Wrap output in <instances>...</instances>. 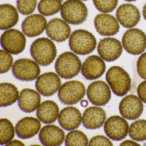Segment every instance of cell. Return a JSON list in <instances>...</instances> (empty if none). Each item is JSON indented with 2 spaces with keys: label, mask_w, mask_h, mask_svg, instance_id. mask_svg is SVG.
<instances>
[{
  "label": "cell",
  "mask_w": 146,
  "mask_h": 146,
  "mask_svg": "<svg viewBox=\"0 0 146 146\" xmlns=\"http://www.w3.org/2000/svg\"><path fill=\"white\" fill-rule=\"evenodd\" d=\"M15 136V129L12 123L6 118L0 120V144L5 145L10 142Z\"/></svg>",
  "instance_id": "f546056e"
},
{
  "label": "cell",
  "mask_w": 146,
  "mask_h": 146,
  "mask_svg": "<svg viewBox=\"0 0 146 146\" xmlns=\"http://www.w3.org/2000/svg\"><path fill=\"white\" fill-rule=\"evenodd\" d=\"M61 82L59 76L53 72L42 74L38 77L36 82V90L45 96L53 95L61 87Z\"/></svg>",
  "instance_id": "5bb4252c"
},
{
  "label": "cell",
  "mask_w": 146,
  "mask_h": 146,
  "mask_svg": "<svg viewBox=\"0 0 146 146\" xmlns=\"http://www.w3.org/2000/svg\"><path fill=\"white\" fill-rule=\"evenodd\" d=\"M137 93L141 100L146 104V80L139 84L137 87Z\"/></svg>",
  "instance_id": "8d00e7d4"
},
{
  "label": "cell",
  "mask_w": 146,
  "mask_h": 146,
  "mask_svg": "<svg viewBox=\"0 0 146 146\" xmlns=\"http://www.w3.org/2000/svg\"><path fill=\"white\" fill-rule=\"evenodd\" d=\"M47 23L45 17L36 14L27 17L22 23L24 34L30 37H35L43 33L46 28Z\"/></svg>",
  "instance_id": "7402d4cb"
},
{
  "label": "cell",
  "mask_w": 146,
  "mask_h": 146,
  "mask_svg": "<svg viewBox=\"0 0 146 146\" xmlns=\"http://www.w3.org/2000/svg\"><path fill=\"white\" fill-rule=\"evenodd\" d=\"M96 40L94 36L88 31L78 29L70 35L69 45L71 50L77 54H89L95 49Z\"/></svg>",
  "instance_id": "7a4b0ae2"
},
{
  "label": "cell",
  "mask_w": 146,
  "mask_h": 146,
  "mask_svg": "<svg viewBox=\"0 0 146 146\" xmlns=\"http://www.w3.org/2000/svg\"><path fill=\"white\" fill-rule=\"evenodd\" d=\"M104 131L108 137L113 141H119L126 137L129 132L127 121L119 116H113L108 119L104 125Z\"/></svg>",
  "instance_id": "30bf717a"
},
{
  "label": "cell",
  "mask_w": 146,
  "mask_h": 146,
  "mask_svg": "<svg viewBox=\"0 0 146 146\" xmlns=\"http://www.w3.org/2000/svg\"><path fill=\"white\" fill-rule=\"evenodd\" d=\"M66 146H84L89 145L88 139L87 135L78 130L72 131L66 135Z\"/></svg>",
  "instance_id": "4dcf8cb0"
},
{
  "label": "cell",
  "mask_w": 146,
  "mask_h": 146,
  "mask_svg": "<svg viewBox=\"0 0 146 146\" xmlns=\"http://www.w3.org/2000/svg\"><path fill=\"white\" fill-rule=\"evenodd\" d=\"M7 146H25V144L19 140H15L11 141L10 142L6 144Z\"/></svg>",
  "instance_id": "f35d334b"
},
{
  "label": "cell",
  "mask_w": 146,
  "mask_h": 146,
  "mask_svg": "<svg viewBox=\"0 0 146 146\" xmlns=\"http://www.w3.org/2000/svg\"><path fill=\"white\" fill-rule=\"evenodd\" d=\"M116 17L120 24L125 28L130 29L136 25L141 19L138 8L131 4L119 6L116 11Z\"/></svg>",
  "instance_id": "9a60e30c"
},
{
  "label": "cell",
  "mask_w": 146,
  "mask_h": 146,
  "mask_svg": "<svg viewBox=\"0 0 146 146\" xmlns=\"http://www.w3.org/2000/svg\"><path fill=\"white\" fill-rule=\"evenodd\" d=\"M12 72L17 79L30 82L38 78L40 68L36 62L28 58L19 59L12 66Z\"/></svg>",
  "instance_id": "ba28073f"
},
{
  "label": "cell",
  "mask_w": 146,
  "mask_h": 146,
  "mask_svg": "<svg viewBox=\"0 0 146 146\" xmlns=\"http://www.w3.org/2000/svg\"><path fill=\"white\" fill-rule=\"evenodd\" d=\"M81 1H88V0H81Z\"/></svg>",
  "instance_id": "7bdbcfd3"
},
{
  "label": "cell",
  "mask_w": 146,
  "mask_h": 146,
  "mask_svg": "<svg viewBox=\"0 0 146 146\" xmlns=\"http://www.w3.org/2000/svg\"><path fill=\"white\" fill-rule=\"evenodd\" d=\"M61 17L64 21L72 25H78L86 21L88 9L81 0H66L60 10Z\"/></svg>",
  "instance_id": "5b68a950"
},
{
  "label": "cell",
  "mask_w": 146,
  "mask_h": 146,
  "mask_svg": "<svg viewBox=\"0 0 146 146\" xmlns=\"http://www.w3.org/2000/svg\"><path fill=\"white\" fill-rule=\"evenodd\" d=\"M71 30L67 22L59 18L50 20L47 25L46 33L52 40L57 42H63L70 36Z\"/></svg>",
  "instance_id": "ac0fdd59"
},
{
  "label": "cell",
  "mask_w": 146,
  "mask_h": 146,
  "mask_svg": "<svg viewBox=\"0 0 146 146\" xmlns=\"http://www.w3.org/2000/svg\"><path fill=\"white\" fill-rule=\"evenodd\" d=\"M41 127L40 120L33 117H27L19 120L16 125L17 135L21 139L31 138L38 134Z\"/></svg>",
  "instance_id": "603a6c76"
},
{
  "label": "cell",
  "mask_w": 146,
  "mask_h": 146,
  "mask_svg": "<svg viewBox=\"0 0 146 146\" xmlns=\"http://www.w3.org/2000/svg\"><path fill=\"white\" fill-rule=\"evenodd\" d=\"M31 56L36 63L42 66H48L55 59L57 50L54 43L47 38L36 40L30 48Z\"/></svg>",
  "instance_id": "6da1fadb"
},
{
  "label": "cell",
  "mask_w": 146,
  "mask_h": 146,
  "mask_svg": "<svg viewBox=\"0 0 146 146\" xmlns=\"http://www.w3.org/2000/svg\"><path fill=\"white\" fill-rule=\"evenodd\" d=\"M59 108L52 100H46L40 104L36 111V116L40 121L45 124L54 123L58 119Z\"/></svg>",
  "instance_id": "d4e9b609"
},
{
  "label": "cell",
  "mask_w": 146,
  "mask_h": 146,
  "mask_svg": "<svg viewBox=\"0 0 146 146\" xmlns=\"http://www.w3.org/2000/svg\"><path fill=\"white\" fill-rule=\"evenodd\" d=\"M89 145L92 146H113L112 143L107 137L98 135L92 137L90 141Z\"/></svg>",
  "instance_id": "e575fe53"
},
{
  "label": "cell",
  "mask_w": 146,
  "mask_h": 146,
  "mask_svg": "<svg viewBox=\"0 0 146 146\" xmlns=\"http://www.w3.org/2000/svg\"><path fill=\"white\" fill-rule=\"evenodd\" d=\"M19 20L17 9L10 4H3L0 6V28L5 30L14 27Z\"/></svg>",
  "instance_id": "484cf974"
},
{
  "label": "cell",
  "mask_w": 146,
  "mask_h": 146,
  "mask_svg": "<svg viewBox=\"0 0 146 146\" xmlns=\"http://www.w3.org/2000/svg\"><path fill=\"white\" fill-rule=\"evenodd\" d=\"M106 119L105 110L101 107L91 106L84 112L82 122L84 126L89 129H96L101 127Z\"/></svg>",
  "instance_id": "ffe728a7"
},
{
  "label": "cell",
  "mask_w": 146,
  "mask_h": 146,
  "mask_svg": "<svg viewBox=\"0 0 146 146\" xmlns=\"http://www.w3.org/2000/svg\"><path fill=\"white\" fill-rule=\"evenodd\" d=\"M26 43V39L24 34L15 29L6 31L1 39V44L3 49L15 55L24 51Z\"/></svg>",
  "instance_id": "9c48e42d"
},
{
  "label": "cell",
  "mask_w": 146,
  "mask_h": 146,
  "mask_svg": "<svg viewBox=\"0 0 146 146\" xmlns=\"http://www.w3.org/2000/svg\"><path fill=\"white\" fill-rule=\"evenodd\" d=\"M125 1H128V2H132V1H135L137 0H124Z\"/></svg>",
  "instance_id": "b9f144b4"
},
{
  "label": "cell",
  "mask_w": 146,
  "mask_h": 146,
  "mask_svg": "<svg viewBox=\"0 0 146 146\" xmlns=\"http://www.w3.org/2000/svg\"><path fill=\"white\" fill-rule=\"evenodd\" d=\"M93 2L99 11L108 13L111 12L117 7L118 0H93Z\"/></svg>",
  "instance_id": "d6a6232c"
},
{
  "label": "cell",
  "mask_w": 146,
  "mask_h": 146,
  "mask_svg": "<svg viewBox=\"0 0 146 146\" xmlns=\"http://www.w3.org/2000/svg\"><path fill=\"white\" fill-rule=\"evenodd\" d=\"M95 28L100 35L103 36L115 35L119 31L117 19L110 14L102 13L96 17L94 20Z\"/></svg>",
  "instance_id": "e0dca14e"
},
{
  "label": "cell",
  "mask_w": 146,
  "mask_h": 146,
  "mask_svg": "<svg viewBox=\"0 0 146 146\" xmlns=\"http://www.w3.org/2000/svg\"><path fill=\"white\" fill-rule=\"evenodd\" d=\"M82 62L74 53L66 52L59 55L55 63L58 75L65 79H71L77 76L81 70Z\"/></svg>",
  "instance_id": "3957f363"
},
{
  "label": "cell",
  "mask_w": 146,
  "mask_h": 146,
  "mask_svg": "<svg viewBox=\"0 0 146 146\" xmlns=\"http://www.w3.org/2000/svg\"><path fill=\"white\" fill-rule=\"evenodd\" d=\"M1 74L6 73L10 70L13 64V56L10 53L5 50H1Z\"/></svg>",
  "instance_id": "836d02e7"
},
{
  "label": "cell",
  "mask_w": 146,
  "mask_h": 146,
  "mask_svg": "<svg viewBox=\"0 0 146 146\" xmlns=\"http://www.w3.org/2000/svg\"><path fill=\"white\" fill-rule=\"evenodd\" d=\"M62 2V0H41L38 4V11L43 16H53L61 10Z\"/></svg>",
  "instance_id": "83f0119b"
},
{
  "label": "cell",
  "mask_w": 146,
  "mask_h": 146,
  "mask_svg": "<svg viewBox=\"0 0 146 146\" xmlns=\"http://www.w3.org/2000/svg\"><path fill=\"white\" fill-rule=\"evenodd\" d=\"M80 104H81V106L83 107H86L88 105V102L86 100H82L81 101Z\"/></svg>",
  "instance_id": "ab89813d"
},
{
  "label": "cell",
  "mask_w": 146,
  "mask_h": 146,
  "mask_svg": "<svg viewBox=\"0 0 146 146\" xmlns=\"http://www.w3.org/2000/svg\"><path fill=\"white\" fill-rule=\"evenodd\" d=\"M143 105L140 98L134 95L124 97L119 103V111L121 115L129 120H135L141 115Z\"/></svg>",
  "instance_id": "4fadbf2b"
},
{
  "label": "cell",
  "mask_w": 146,
  "mask_h": 146,
  "mask_svg": "<svg viewBox=\"0 0 146 146\" xmlns=\"http://www.w3.org/2000/svg\"><path fill=\"white\" fill-rule=\"evenodd\" d=\"M87 95L90 102L96 106H104L111 100V90L106 83L97 81L90 84L88 87Z\"/></svg>",
  "instance_id": "8fae6325"
},
{
  "label": "cell",
  "mask_w": 146,
  "mask_h": 146,
  "mask_svg": "<svg viewBox=\"0 0 146 146\" xmlns=\"http://www.w3.org/2000/svg\"><path fill=\"white\" fill-rule=\"evenodd\" d=\"M137 68L139 76L146 80V52L139 57L137 63Z\"/></svg>",
  "instance_id": "d590c367"
},
{
  "label": "cell",
  "mask_w": 146,
  "mask_h": 146,
  "mask_svg": "<svg viewBox=\"0 0 146 146\" xmlns=\"http://www.w3.org/2000/svg\"><path fill=\"white\" fill-rule=\"evenodd\" d=\"M39 138L42 144L44 146H60L64 141L65 132L58 126L48 125L42 128Z\"/></svg>",
  "instance_id": "d6986e66"
},
{
  "label": "cell",
  "mask_w": 146,
  "mask_h": 146,
  "mask_svg": "<svg viewBox=\"0 0 146 146\" xmlns=\"http://www.w3.org/2000/svg\"><path fill=\"white\" fill-rule=\"evenodd\" d=\"M0 106L7 107L15 103L18 99L19 91L14 84L10 83H2L0 85Z\"/></svg>",
  "instance_id": "4316f807"
},
{
  "label": "cell",
  "mask_w": 146,
  "mask_h": 146,
  "mask_svg": "<svg viewBox=\"0 0 146 146\" xmlns=\"http://www.w3.org/2000/svg\"><path fill=\"white\" fill-rule=\"evenodd\" d=\"M82 122V113L78 109L74 107L64 108L59 114V123L66 131L76 129L81 125Z\"/></svg>",
  "instance_id": "44dd1931"
},
{
  "label": "cell",
  "mask_w": 146,
  "mask_h": 146,
  "mask_svg": "<svg viewBox=\"0 0 146 146\" xmlns=\"http://www.w3.org/2000/svg\"><path fill=\"white\" fill-rule=\"evenodd\" d=\"M17 7L22 15H29L33 13L37 4V0H17Z\"/></svg>",
  "instance_id": "1f68e13d"
},
{
  "label": "cell",
  "mask_w": 146,
  "mask_h": 146,
  "mask_svg": "<svg viewBox=\"0 0 146 146\" xmlns=\"http://www.w3.org/2000/svg\"><path fill=\"white\" fill-rule=\"evenodd\" d=\"M106 64L102 58L97 55H91L84 62L81 71L87 80L97 79L102 76L106 71Z\"/></svg>",
  "instance_id": "2e32d148"
},
{
  "label": "cell",
  "mask_w": 146,
  "mask_h": 146,
  "mask_svg": "<svg viewBox=\"0 0 146 146\" xmlns=\"http://www.w3.org/2000/svg\"><path fill=\"white\" fill-rule=\"evenodd\" d=\"M122 41L125 50L132 55H139L146 49V35L139 29L128 30L123 35Z\"/></svg>",
  "instance_id": "52a82bcc"
},
{
  "label": "cell",
  "mask_w": 146,
  "mask_h": 146,
  "mask_svg": "<svg viewBox=\"0 0 146 146\" xmlns=\"http://www.w3.org/2000/svg\"><path fill=\"white\" fill-rule=\"evenodd\" d=\"M41 99L40 95L37 91L31 89H24L19 97L18 105L23 111L30 113L38 108Z\"/></svg>",
  "instance_id": "cb8c5ba5"
},
{
  "label": "cell",
  "mask_w": 146,
  "mask_h": 146,
  "mask_svg": "<svg viewBox=\"0 0 146 146\" xmlns=\"http://www.w3.org/2000/svg\"><path fill=\"white\" fill-rule=\"evenodd\" d=\"M143 17L144 19L146 21V3L144 5V7H143Z\"/></svg>",
  "instance_id": "60d3db41"
},
{
  "label": "cell",
  "mask_w": 146,
  "mask_h": 146,
  "mask_svg": "<svg viewBox=\"0 0 146 146\" xmlns=\"http://www.w3.org/2000/svg\"><path fill=\"white\" fill-rule=\"evenodd\" d=\"M98 54L107 62H113L122 54L123 46L117 39L111 37L103 38L100 40L97 47Z\"/></svg>",
  "instance_id": "7c38bea8"
},
{
  "label": "cell",
  "mask_w": 146,
  "mask_h": 146,
  "mask_svg": "<svg viewBox=\"0 0 146 146\" xmlns=\"http://www.w3.org/2000/svg\"><path fill=\"white\" fill-rule=\"evenodd\" d=\"M86 89L84 84L78 81H70L64 83L58 93L59 99L63 104L75 105L84 97Z\"/></svg>",
  "instance_id": "8992f818"
},
{
  "label": "cell",
  "mask_w": 146,
  "mask_h": 146,
  "mask_svg": "<svg viewBox=\"0 0 146 146\" xmlns=\"http://www.w3.org/2000/svg\"><path fill=\"white\" fill-rule=\"evenodd\" d=\"M106 79L113 94L117 96H124L130 89L131 78L127 72L120 66L111 67L106 74Z\"/></svg>",
  "instance_id": "277c9868"
},
{
  "label": "cell",
  "mask_w": 146,
  "mask_h": 146,
  "mask_svg": "<svg viewBox=\"0 0 146 146\" xmlns=\"http://www.w3.org/2000/svg\"><path fill=\"white\" fill-rule=\"evenodd\" d=\"M120 146H140V144L131 140H125L120 144Z\"/></svg>",
  "instance_id": "74e56055"
},
{
  "label": "cell",
  "mask_w": 146,
  "mask_h": 146,
  "mask_svg": "<svg viewBox=\"0 0 146 146\" xmlns=\"http://www.w3.org/2000/svg\"><path fill=\"white\" fill-rule=\"evenodd\" d=\"M129 134L135 141H146V120L140 119L132 123L129 127Z\"/></svg>",
  "instance_id": "f1b7e54d"
}]
</instances>
